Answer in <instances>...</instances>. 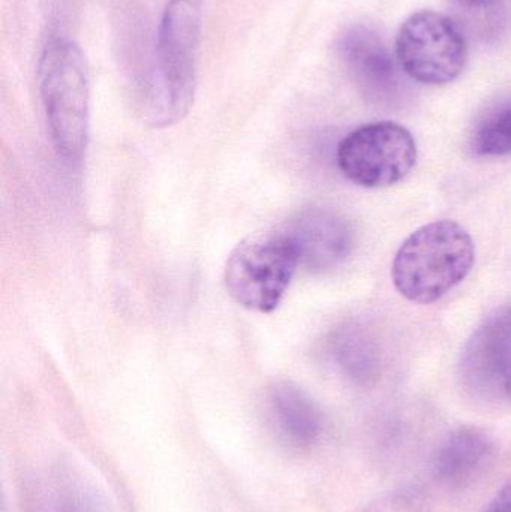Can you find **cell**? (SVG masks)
<instances>
[{
    "mask_svg": "<svg viewBox=\"0 0 511 512\" xmlns=\"http://www.w3.org/2000/svg\"><path fill=\"white\" fill-rule=\"evenodd\" d=\"M483 512H511V483L492 499Z\"/></svg>",
    "mask_w": 511,
    "mask_h": 512,
    "instance_id": "obj_16",
    "label": "cell"
},
{
    "mask_svg": "<svg viewBox=\"0 0 511 512\" xmlns=\"http://www.w3.org/2000/svg\"><path fill=\"white\" fill-rule=\"evenodd\" d=\"M204 0H168L156 42V74L141 90L153 128L176 125L194 104Z\"/></svg>",
    "mask_w": 511,
    "mask_h": 512,
    "instance_id": "obj_1",
    "label": "cell"
},
{
    "mask_svg": "<svg viewBox=\"0 0 511 512\" xmlns=\"http://www.w3.org/2000/svg\"><path fill=\"white\" fill-rule=\"evenodd\" d=\"M39 87L51 143L69 165L80 164L89 140V72L83 51L51 39L39 62Z\"/></svg>",
    "mask_w": 511,
    "mask_h": 512,
    "instance_id": "obj_3",
    "label": "cell"
},
{
    "mask_svg": "<svg viewBox=\"0 0 511 512\" xmlns=\"http://www.w3.org/2000/svg\"><path fill=\"white\" fill-rule=\"evenodd\" d=\"M365 512H428V501L417 490H398L372 502Z\"/></svg>",
    "mask_w": 511,
    "mask_h": 512,
    "instance_id": "obj_15",
    "label": "cell"
},
{
    "mask_svg": "<svg viewBox=\"0 0 511 512\" xmlns=\"http://www.w3.org/2000/svg\"><path fill=\"white\" fill-rule=\"evenodd\" d=\"M473 150L480 156L511 155V101L489 113L477 126Z\"/></svg>",
    "mask_w": 511,
    "mask_h": 512,
    "instance_id": "obj_13",
    "label": "cell"
},
{
    "mask_svg": "<svg viewBox=\"0 0 511 512\" xmlns=\"http://www.w3.org/2000/svg\"><path fill=\"white\" fill-rule=\"evenodd\" d=\"M338 167L354 185L378 189L396 185L416 167L413 134L395 122L360 126L339 143Z\"/></svg>",
    "mask_w": 511,
    "mask_h": 512,
    "instance_id": "obj_6",
    "label": "cell"
},
{
    "mask_svg": "<svg viewBox=\"0 0 511 512\" xmlns=\"http://www.w3.org/2000/svg\"><path fill=\"white\" fill-rule=\"evenodd\" d=\"M339 51L366 95L386 101L398 93L395 60L377 33L365 26L351 27L341 36Z\"/></svg>",
    "mask_w": 511,
    "mask_h": 512,
    "instance_id": "obj_9",
    "label": "cell"
},
{
    "mask_svg": "<svg viewBox=\"0 0 511 512\" xmlns=\"http://www.w3.org/2000/svg\"><path fill=\"white\" fill-rule=\"evenodd\" d=\"M270 409L282 435L299 448H309L323 435V414L308 393L291 384L276 382L269 394Z\"/></svg>",
    "mask_w": 511,
    "mask_h": 512,
    "instance_id": "obj_11",
    "label": "cell"
},
{
    "mask_svg": "<svg viewBox=\"0 0 511 512\" xmlns=\"http://www.w3.org/2000/svg\"><path fill=\"white\" fill-rule=\"evenodd\" d=\"M476 261L473 237L455 221L414 231L396 252L392 279L402 297L432 304L467 279Z\"/></svg>",
    "mask_w": 511,
    "mask_h": 512,
    "instance_id": "obj_2",
    "label": "cell"
},
{
    "mask_svg": "<svg viewBox=\"0 0 511 512\" xmlns=\"http://www.w3.org/2000/svg\"><path fill=\"white\" fill-rule=\"evenodd\" d=\"M396 56L405 74L429 86L452 83L464 71L468 45L449 15L419 11L404 21L396 36Z\"/></svg>",
    "mask_w": 511,
    "mask_h": 512,
    "instance_id": "obj_5",
    "label": "cell"
},
{
    "mask_svg": "<svg viewBox=\"0 0 511 512\" xmlns=\"http://www.w3.org/2000/svg\"><path fill=\"white\" fill-rule=\"evenodd\" d=\"M299 258L300 267L326 274L342 267L356 245L353 225L341 213L326 207H306L282 227Z\"/></svg>",
    "mask_w": 511,
    "mask_h": 512,
    "instance_id": "obj_8",
    "label": "cell"
},
{
    "mask_svg": "<svg viewBox=\"0 0 511 512\" xmlns=\"http://www.w3.org/2000/svg\"><path fill=\"white\" fill-rule=\"evenodd\" d=\"M332 355L342 372L354 381L369 382L377 376V349L362 328L339 330L332 339Z\"/></svg>",
    "mask_w": 511,
    "mask_h": 512,
    "instance_id": "obj_12",
    "label": "cell"
},
{
    "mask_svg": "<svg viewBox=\"0 0 511 512\" xmlns=\"http://www.w3.org/2000/svg\"><path fill=\"white\" fill-rule=\"evenodd\" d=\"M494 441L483 430L462 427L447 436L434 460L435 477L450 487L474 480L494 456Z\"/></svg>",
    "mask_w": 511,
    "mask_h": 512,
    "instance_id": "obj_10",
    "label": "cell"
},
{
    "mask_svg": "<svg viewBox=\"0 0 511 512\" xmlns=\"http://www.w3.org/2000/svg\"><path fill=\"white\" fill-rule=\"evenodd\" d=\"M54 512H110V510L95 489L81 481H74V483L71 481L60 489L54 502Z\"/></svg>",
    "mask_w": 511,
    "mask_h": 512,
    "instance_id": "obj_14",
    "label": "cell"
},
{
    "mask_svg": "<svg viewBox=\"0 0 511 512\" xmlns=\"http://www.w3.org/2000/svg\"><path fill=\"white\" fill-rule=\"evenodd\" d=\"M461 2L468 6H474V8H482V6L492 5L497 0H461Z\"/></svg>",
    "mask_w": 511,
    "mask_h": 512,
    "instance_id": "obj_17",
    "label": "cell"
},
{
    "mask_svg": "<svg viewBox=\"0 0 511 512\" xmlns=\"http://www.w3.org/2000/svg\"><path fill=\"white\" fill-rule=\"evenodd\" d=\"M299 265L293 243L282 228L252 234L228 256L225 285L240 306L272 313L281 304Z\"/></svg>",
    "mask_w": 511,
    "mask_h": 512,
    "instance_id": "obj_4",
    "label": "cell"
},
{
    "mask_svg": "<svg viewBox=\"0 0 511 512\" xmlns=\"http://www.w3.org/2000/svg\"><path fill=\"white\" fill-rule=\"evenodd\" d=\"M458 373L474 402L511 408V304L494 310L473 331L462 349Z\"/></svg>",
    "mask_w": 511,
    "mask_h": 512,
    "instance_id": "obj_7",
    "label": "cell"
}]
</instances>
